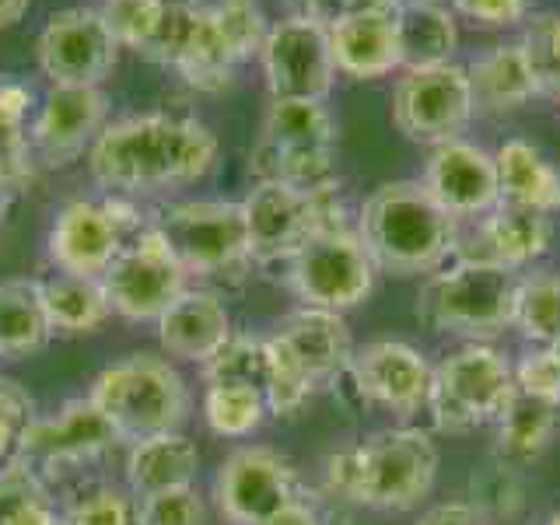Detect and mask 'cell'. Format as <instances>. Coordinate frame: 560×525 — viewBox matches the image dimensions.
Here are the masks:
<instances>
[{
	"instance_id": "obj_1",
	"label": "cell",
	"mask_w": 560,
	"mask_h": 525,
	"mask_svg": "<svg viewBox=\"0 0 560 525\" xmlns=\"http://www.w3.org/2000/svg\"><path fill=\"white\" fill-rule=\"evenodd\" d=\"M218 137L207 122L192 116L144 113L105 122L88 151V168L102 189L137 197L203 179L218 165Z\"/></svg>"
},
{
	"instance_id": "obj_2",
	"label": "cell",
	"mask_w": 560,
	"mask_h": 525,
	"mask_svg": "<svg viewBox=\"0 0 560 525\" xmlns=\"http://www.w3.org/2000/svg\"><path fill=\"white\" fill-rule=\"evenodd\" d=\"M358 235L375 270L396 277L434 273L459 249L455 218L413 179L378 186L358 210Z\"/></svg>"
},
{
	"instance_id": "obj_3",
	"label": "cell",
	"mask_w": 560,
	"mask_h": 525,
	"mask_svg": "<svg viewBox=\"0 0 560 525\" xmlns=\"http://www.w3.org/2000/svg\"><path fill=\"white\" fill-rule=\"evenodd\" d=\"M438 477V448L417 428H385L361 445L340 448L326 463V490L378 512L420 504Z\"/></svg>"
},
{
	"instance_id": "obj_4",
	"label": "cell",
	"mask_w": 560,
	"mask_h": 525,
	"mask_svg": "<svg viewBox=\"0 0 560 525\" xmlns=\"http://www.w3.org/2000/svg\"><path fill=\"white\" fill-rule=\"evenodd\" d=\"M332 148H337V119L326 102L270 98L249 165L256 183L273 179L298 189H323L337 186Z\"/></svg>"
},
{
	"instance_id": "obj_5",
	"label": "cell",
	"mask_w": 560,
	"mask_h": 525,
	"mask_svg": "<svg viewBox=\"0 0 560 525\" xmlns=\"http://www.w3.org/2000/svg\"><path fill=\"white\" fill-rule=\"evenodd\" d=\"M88 399L109 417L122 442L179 431L189 413L186 378L154 354H130L109 364L92 382Z\"/></svg>"
},
{
	"instance_id": "obj_6",
	"label": "cell",
	"mask_w": 560,
	"mask_h": 525,
	"mask_svg": "<svg viewBox=\"0 0 560 525\" xmlns=\"http://www.w3.org/2000/svg\"><path fill=\"white\" fill-rule=\"evenodd\" d=\"M518 273L487 259H459L438 270L420 291L417 315L431 329L459 337H490L512 326Z\"/></svg>"
},
{
	"instance_id": "obj_7",
	"label": "cell",
	"mask_w": 560,
	"mask_h": 525,
	"mask_svg": "<svg viewBox=\"0 0 560 525\" xmlns=\"http://www.w3.org/2000/svg\"><path fill=\"white\" fill-rule=\"evenodd\" d=\"M340 186L298 189L288 183L259 179L242 200L245 235L253 262H288L323 228L347 224Z\"/></svg>"
},
{
	"instance_id": "obj_8",
	"label": "cell",
	"mask_w": 560,
	"mask_h": 525,
	"mask_svg": "<svg viewBox=\"0 0 560 525\" xmlns=\"http://www.w3.org/2000/svg\"><path fill=\"white\" fill-rule=\"evenodd\" d=\"M512 393L515 375L501 350L487 343H466L431 372L428 407L438 428L463 434L498 420Z\"/></svg>"
},
{
	"instance_id": "obj_9",
	"label": "cell",
	"mask_w": 560,
	"mask_h": 525,
	"mask_svg": "<svg viewBox=\"0 0 560 525\" xmlns=\"http://www.w3.org/2000/svg\"><path fill=\"white\" fill-rule=\"evenodd\" d=\"M151 224L165 238L172 256L183 262L186 273L228 277L245 270V262H253L242 203L183 200L158 210Z\"/></svg>"
},
{
	"instance_id": "obj_10",
	"label": "cell",
	"mask_w": 560,
	"mask_h": 525,
	"mask_svg": "<svg viewBox=\"0 0 560 525\" xmlns=\"http://www.w3.org/2000/svg\"><path fill=\"white\" fill-rule=\"evenodd\" d=\"M291 291L312 308L347 312L375 288V262L358 235V224H332L312 235L288 259Z\"/></svg>"
},
{
	"instance_id": "obj_11",
	"label": "cell",
	"mask_w": 560,
	"mask_h": 525,
	"mask_svg": "<svg viewBox=\"0 0 560 525\" xmlns=\"http://www.w3.org/2000/svg\"><path fill=\"white\" fill-rule=\"evenodd\" d=\"M472 116H477V105H472V88L463 63L407 67L396 74L393 122L413 144L438 148L445 140H459Z\"/></svg>"
},
{
	"instance_id": "obj_12",
	"label": "cell",
	"mask_w": 560,
	"mask_h": 525,
	"mask_svg": "<svg viewBox=\"0 0 560 525\" xmlns=\"http://www.w3.org/2000/svg\"><path fill=\"white\" fill-rule=\"evenodd\" d=\"M186 270L172 256L158 228L148 224L122 245V253L102 273V288L109 294L113 315L130 323H158L162 312L186 291Z\"/></svg>"
},
{
	"instance_id": "obj_13",
	"label": "cell",
	"mask_w": 560,
	"mask_h": 525,
	"mask_svg": "<svg viewBox=\"0 0 560 525\" xmlns=\"http://www.w3.org/2000/svg\"><path fill=\"white\" fill-rule=\"evenodd\" d=\"M137 228L122 200H67L52 218L46 249L60 273L102 277Z\"/></svg>"
},
{
	"instance_id": "obj_14",
	"label": "cell",
	"mask_w": 560,
	"mask_h": 525,
	"mask_svg": "<svg viewBox=\"0 0 560 525\" xmlns=\"http://www.w3.org/2000/svg\"><path fill=\"white\" fill-rule=\"evenodd\" d=\"M270 98L326 102L337 81V63L329 52V32L319 22L288 14L270 25L259 52Z\"/></svg>"
},
{
	"instance_id": "obj_15",
	"label": "cell",
	"mask_w": 560,
	"mask_h": 525,
	"mask_svg": "<svg viewBox=\"0 0 560 525\" xmlns=\"http://www.w3.org/2000/svg\"><path fill=\"white\" fill-rule=\"evenodd\" d=\"M35 57L52 84L102 88V81L116 70L119 43L102 22L98 8H67L49 14Z\"/></svg>"
},
{
	"instance_id": "obj_16",
	"label": "cell",
	"mask_w": 560,
	"mask_h": 525,
	"mask_svg": "<svg viewBox=\"0 0 560 525\" xmlns=\"http://www.w3.org/2000/svg\"><path fill=\"white\" fill-rule=\"evenodd\" d=\"M298 494L302 487L294 466L267 445L235 448L214 480L218 508L232 525H262Z\"/></svg>"
},
{
	"instance_id": "obj_17",
	"label": "cell",
	"mask_w": 560,
	"mask_h": 525,
	"mask_svg": "<svg viewBox=\"0 0 560 525\" xmlns=\"http://www.w3.org/2000/svg\"><path fill=\"white\" fill-rule=\"evenodd\" d=\"M122 442L119 431L109 424L92 399H67L52 417H35L25 434L18 459L28 463L43 477V469H63L74 463L98 459Z\"/></svg>"
},
{
	"instance_id": "obj_18",
	"label": "cell",
	"mask_w": 560,
	"mask_h": 525,
	"mask_svg": "<svg viewBox=\"0 0 560 525\" xmlns=\"http://www.w3.org/2000/svg\"><path fill=\"white\" fill-rule=\"evenodd\" d=\"M109 122V98L102 88H63L52 84L32 119L28 144L49 168H63L92 151Z\"/></svg>"
},
{
	"instance_id": "obj_19",
	"label": "cell",
	"mask_w": 560,
	"mask_h": 525,
	"mask_svg": "<svg viewBox=\"0 0 560 525\" xmlns=\"http://www.w3.org/2000/svg\"><path fill=\"white\" fill-rule=\"evenodd\" d=\"M424 189L438 200V207L459 218H483L501 203L498 186V165L494 151H487L472 140H445L431 148V158L424 165Z\"/></svg>"
},
{
	"instance_id": "obj_20",
	"label": "cell",
	"mask_w": 560,
	"mask_h": 525,
	"mask_svg": "<svg viewBox=\"0 0 560 525\" xmlns=\"http://www.w3.org/2000/svg\"><path fill=\"white\" fill-rule=\"evenodd\" d=\"M350 372H354L368 407H385L399 417L428 407L434 368L410 343H399V340L368 343L364 350H354Z\"/></svg>"
},
{
	"instance_id": "obj_21",
	"label": "cell",
	"mask_w": 560,
	"mask_h": 525,
	"mask_svg": "<svg viewBox=\"0 0 560 525\" xmlns=\"http://www.w3.org/2000/svg\"><path fill=\"white\" fill-rule=\"evenodd\" d=\"M270 337L288 350V358L302 368L315 385L343 372L350 358H354V343H350V326L343 319V312L302 305L288 312L284 319L273 326Z\"/></svg>"
},
{
	"instance_id": "obj_22",
	"label": "cell",
	"mask_w": 560,
	"mask_h": 525,
	"mask_svg": "<svg viewBox=\"0 0 560 525\" xmlns=\"http://www.w3.org/2000/svg\"><path fill=\"white\" fill-rule=\"evenodd\" d=\"M553 245V218L539 214L529 207L498 203L490 214L477 218V235L469 249H463L466 259H487L508 270L533 267L539 256H547Z\"/></svg>"
},
{
	"instance_id": "obj_23",
	"label": "cell",
	"mask_w": 560,
	"mask_h": 525,
	"mask_svg": "<svg viewBox=\"0 0 560 525\" xmlns=\"http://www.w3.org/2000/svg\"><path fill=\"white\" fill-rule=\"evenodd\" d=\"M329 52L337 74L354 81H378L402 70L396 11L354 14L329 25Z\"/></svg>"
},
{
	"instance_id": "obj_24",
	"label": "cell",
	"mask_w": 560,
	"mask_h": 525,
	"mask_svg": "<svg viewBox=\"0 0 560 525\" xmlns=\"http://www.w3.org/2000/svg\"><path fill=\"white\" fill-rule=\"evenodd\" d=\"M232 337V315L214 291L186 288L158 319V340L165 354L207 364Z\"/></svg>"
},
{
	"instance_id": "obj_25",
	"label": "cell",
	"mask_w": 560,
	"mask_h": 525,
	"mask_svg": "<svg viewBox=\"0 0 560 525\" xmlns=\"http://www.w3.org/2000/svg\"><path fill=\"white\" fill-rule=\"evenodd\" d=\"M466 74L472 88V105H477V113L487 116L515 113L539 95V84L518 39L483 49L480 57L466 63Z\"/></svg>"
},
{
	"instance_id": "obj_26",
	"label": "cell",
	"mask_w": 560,
	"mask_h": 525,
	"mask_svg": "<svg viewBox=\"0 0 560 525\" xmlns=\"http://www.w3.org/2000/svg\"><path fill=\"white\" fill-rule=\"evenodd\" d=\"M501 200L515 207H529L539 214H557L560 210V172L542 154L533 140L512 137L494 151Z\"/></svg>"
},
{
	"instance_id": "obj_27",
	"label": "cell",
	"mask_w": 560,
	"mask_h": 525,
	"mask_svg": "<svg viewBox=\"0 0 560 525\" xmlns=\"http://www.w3.org/2000/svg\"><path fill=\"white\" fill-rule=\"evenodd\" d=\"M200 452L179 431L137 438L127 455V483L137 498L158 494V490L189 487L197 477Z\"/></svg>"
},
{
	"instance_id": "obj_28",
	"label": "cell",
	"mask_w": 560,
	"mask_h": 525,
	"mask_svg": "<svg viewBox=\"0 0 560 525\" xmlns=\"http://www.w3.org/2000/svg\"><path fill=\"white\" fill-rule=\"evenodd\" d=\"M557 402H547L539 396H529L515 389L512 399L504 402L498 424V459L512 469L533 466L542 452L550 448L557 431Z\"/></svg>"
},
{
	"instance_id": "obj_29",
	"label": "cell",
	"mask_w": 560,
	"mask_h": 525,
	"mask_svg": "<svg viewBox=\"0 0 560 525\" xmlns=\"http://www.w3.org/2000/svg\"><path fill=\"white\" fill-rule=\"evenodd\" d=\"M46 319L52 332H95L109 323L113 305L102 288V277H78V273H52L39 280Z\"/></svg>"
},
{
	"instance_id": "obj_30",
	"label": "cell",
	"mask_w": 560,
	"mask_h": 525,
	"mask_svg": "<svg viewBox=\"0 0 560 525\" xmlns=\"http://www.w3.org/2000/svg\"><path fill=\"white\" fill-rule=\"evenodd\" d=\"M399 52L407 67L452 63L459 49V18L448 4H399L396 8Z\"/></svg>"
},
{
	"instance_id": "obj_31",
	"label": "cell",
	"mask_w": 560,
	"mask_h": 525,
	"mask_svg": "<svg viewBox=\"0 0 560 525\" xmlns=\"http://www.w3.org/2000/svg\"><path fill=\"white\" fill-rule=\"evenodd\" d=\"M52 337L39 280H0V358H28Z\"/></svg>"
},
{
	"instance_id": "obj_32",
	"label": "cell",
	"mask_w": 560,
	"mask_h": 525,
	"mask_svg": "<svg viewBox=\"0 0 560 525\" xmlns=\"http://www.w3.org/2000/svg\"><path fill=\"white\" fill-rule=\"evenodd\" d=\"M512 326L525 340H533L539 347L560 343V273L553 270L518 273Z\"/></svg>"
},
{
	"instance_id": "obj_33",
	"label": "cell",
	"mask_w": 560,
	"mask_h": 525,
	"mask_svg": "<svg viewBox=\"0 0 560 525\" xmlns=\"http://www.w3.org/2000/svg\"><path fill=\"white\" fill-rule=\"evenodd\" d=\"M0 525H60L46 480L22 459L0 466Z\"/></svg>"
},
{
	"instance_id": "obj_34",
	"label": "cell",
	"mask_w": 560,
	"mask_h": 525,
	"mask_svg": "<svg viewBox=\"0 0 560 525\" xmlns=\"http://www.w3.org/2000/svg\"><path fill=\"white\" fill-rule=\"evenodd\" d=\"M207 0H162L154 32L140 57L158 67H179L207 22Z\"/></svg>"
},
{
	"instance_id": "obj_35",
	"label": "cell",
	"mask_w": 560,
	"mask_h": 525,
	"mask_svg": "<svg viewBox=\"0 0 560 525\" xmlns=\"http://www.w3.org/2000/svg\"><path fill=\"white\" fill-rule=\"evenodd\" d=\"M267 396L256 385L221 382L207 385L203 393V417L207 428L221 438H249L267 420Z\"/></svg>"
},
{
	"instance_id": "obj_36",
	"label": "cell",
	"mask_w": 560,
	"mask_h": 525,
	"mask_svg": "<svg viewBox=\"0 0 560 525\" xmlns=\"http://www.w3.org/2000/svg\"><path fill=\"white\" fill-rule=\"evenodd\" d=\"M32 92L18 81H0V168L25 189L32 183V144L25 133Z\"/></svg>"
},
{
	"instance_id": "obj_37",
	"label": "cell",
	"mask_w": 560,
	"mask_h": 525,
	"mask_svg": "<svg viewBox=\"0 0 560 525\" xmlns=\"http://www.w3.org/2000/svg\"><path fill=\"white\" fill-rule=\"evenodd\" d=\"M210 14H214L221 39L232 46L238 63L259 60L262 43H267L270 25H273L259 0H214V4H210Z\"/></svg>"
},
{
	"instance_id": "obj_38",
	"label": "cell",
	"mask_w": 560,
	"mask_h": 525,
	"mask_svg": "<svg viewBox=\"0 0 560 525\" xmlns=\"http://www.w3.org/2000/svg\"><path fill=\"white\" fill-rule=\"evenodd\" d=\"M200 368H203L207 385L238 382V385H256V389H262V385H267V340L235 337L232 332L218 354Z\"/></svg>"
},
{
	"instance_id": "obj_39",
	"label": "cell",
	"mask_w": 560,
	"mask_h": 525,
	"mask_svg": "<svg viewBox=\"0 0 560 525\" xmlns=\"http://www.w3.org/2000/svg\"><path fill=\"white\" fill-rule=\"evenodd\" d=\"M518 43L533 67L539 95L560 98V11H542L529 18Z\"/></svg>"
},
{
	"instance_id": "obj_40",
	"label": "cell",
	"mask_w": 560,
	"mask_h": 525,
	"mask_svg": "<svg viewBox=\"0 0 560 525\" xmlns=\"http://www.w3.org/2000/svg\"><path fill=\"white\" fill-rule=\"evenodd\" d=\"M312 389H315V382L288 358L284 347L273 337H267V385H262L267 410L277 417H291L305 407Z\"/></svg>"
},
{
	"instance_id": "obj_41",
	"label": "cell",
	"mask_w": 560,
	"mask_h": 525,
	"mask_svg": "<svg viewBox=\"0 0 560 525\" xmlns=\"http://www.w3.org/2000/svg\"><path fill=\"white\" fill-rule=\"evenodd\" d=\"M137 501L119 487H88L60 508V525H133Z\"/></svg>"
},
{
	"instance_id": "obj_42",
	"label": "cell",
	"mask_w": 560,
	"mask_h": 525,
	"mask_svg": "<svg viewBox=\"0 0 560 525\" xmlns=\"http://www.w3.org/2000/svg\"><path fill=\"white\" fill-rule=\"evenodd\" d=\"M133 525H207V504L197 487H172L137 498Z\"/></svg>"
},
{
	"instance_id": "obj_43",
	"label": "cell",
	"mask_w": 560,
	"mask_h": 525,
	"mask_svg": "<svg viewBox=\"0 0 560 525\" xmlns=\"http://www.w3.org/2000/svg\"><path fill=\"white\" fill-rule=\"evenodd\" d=\"M158 11H162V0H105L98 8L102 22L109 25L119 49L133 52H144L158 22Z\"/></svg>"
},
{
	"instance_id": "obj_44",
	"label": "cell",
	"mask_w": 560,
	"mask_h": 525,
	"mask_svg": "<svg viewBox=\"0 0 560 525\" xmlns=\"http://www.w3.org/2000/svg\"><path fill=\"white\" fill-rule=\"evenodd\" d=\"M472 504L490 518H515L522 508V480L518 469L504 466L501 459L483 472H472Z\"/></svg>"
},
{
	"instance_id": "obj_45",
	"label": "cell",
	"mask_w": 560,
	"mask_h": 525,
	"mask_svg": "<svg viewBox=\"0 0 560 525\" xmlns=\"http://www.w3.org/2000/svg\"><path fill=\"white\" fill-rule=\"evenodd\" d=\"M35 420V402L28 389L14 378H0V466L18 459L25 434Z\"/></svg>"
},
{
	"instance_id": "obj_46",
	"label": "cell",
	"mask_w": 560,
	"mask_h": 525,
	"mask_svg": "<svg viewBox=\"0 0 560 525\" xmlns=\"http://www.w3.org/2000/svg\"><path fill=\"white\" fill-rule=\"evenodd\" d=\"M512 375H515V389L560 407V354L553 347L529 350V354L512 368Z\"/></svg>"
},
{
	"instance_id": "obj_47",
	"label": "cell",
	"mask_w": 560,
	"mask_h": 525,
	"mask_svg": "<svg viewBox=\"0 0 560 525\" xmlns=\"http://www.w3.org/2000/svg\"><path fill=\"white\" fill-rule=\"evenodd\" d=\"M455 18H466L483 28H512L529 22L533 0H448Z\"/></svg>"
},
{
	"instance_id": "obj_48",
	"label": "cell",
	"mask_w": 560,
	"mask_h": 525,
	"mask_svg": "<svg viewBox=\"0 0 560 525\" xmlns=\"http://www.w3.org/2000/svg\"><path fill=\"white\" fill-rule=\"evenodd\" d=\"M402 0H284V8L298 18L319 25H337L343 18L354 14H372V11H396Z\"/></svg>"
},
{
	"instance_id": "obj_49",
	"label": "cell",
	"mask_w": 560,
	"mask_h": 525,
	"mask_svg": "<svg viewBox=\"0 0 560 525\" xmlns=\"http://www.w3.org/2000/svg\"><path fill=\"white\" fill-rule=\"evenodd\" d=\"M417 525H490V522L472 501H448L420 515Z\"/></svg>"
},
{
	"instance_id": "obj_50",
	"label": "cell",
	"mask_w": 560,
	"mask_h": 525,
	"mask_svg": "<svg viewBox=\"0 0 560 525\" xmlns=\"http://www.w3.org/2000/svg\"><path fill=\"white\" fill-rule=\"evenodd\" d=\"M262 525H323V518L305 494H298L294 501H288L273 518H267Z\"/></svg>"
},
{
	"instance_id": "obj_51",
	"label": "cell",
	"mask_w": 560,
	"mask_h": 525,
	"mask_svg": "<svg viewBox=\"0 0 560 525\" xmlns=\"http://www.w3.org/2000/svg\"><path fill=\"white\" fill-rule=\"evenodd\" d=\"M28 8H32V0H0V28L18 25Z\"/></svg>"
},
{
	"instance_id": "obj_52",
	"label": "cell",
	"mask_w": 560,
	"mask_h": 525,
	"mask_svg": "<svg viewBox=\"0 0 560 525\" xmlns=\"http://www.w3.org/2000/svg\"><path fill=\"white\" fill-rule=\"evenodd\" d=\"M18 189H22V186L14 183V175H11V172H4V168H0V221L8 218V210H11V200H14V192H18Z\"/></svg>"
},
{
	"instance_id": "obj_53",
	"label": "cell",
	"mask_w": 560,
	"mask_h": 525,
	"mask_svg": "<svg viewBox=\"0 0 560 525\" xmlns=\"http://www.w3.org/2000/svg\"><path fill=\"white\" fill-rule=\"evenodd\" d=\"M402 4H448V0H402Z\"/></svg>"
},
{
	"instance_id": "obj_54",
	"label": "cell",
	"mask_w": 560,
	"mask_h": 525,
	"mask_svg": "<svg viewBox=\"0 0 560 525\" xmlns=\"http://www.w3.org/2000/svg\"><path fill=\"white\" fill-rule=\"evenodd\" d=\"M547 525H560V515H553V518H550Z\"/></svg>"
},
{
	"instance_id": "obj_55",
	"label": "cell",
	"mask_w": 560,
	"mask_h": 525,
	"mask_svg": "<svg viewBox=\"0 0 560 525\" xmlns=\"http://www.w3.org/2000/svg\"><path fill=\"white\" fill-rule=\"evenodd\" d=\"M553 350H557V354H560V343H557V347H553Z\"/></svg>"
}]
</instances>
